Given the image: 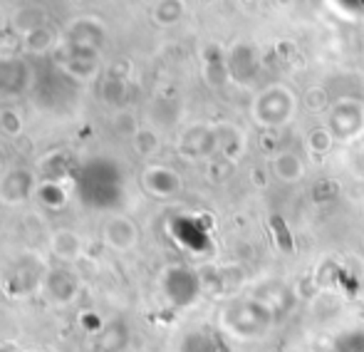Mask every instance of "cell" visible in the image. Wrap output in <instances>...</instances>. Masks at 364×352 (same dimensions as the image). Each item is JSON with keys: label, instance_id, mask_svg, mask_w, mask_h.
I'll use <instances>...</instances> for the list:
<instances>
[{"label": "cell", "instance_id": "obj_1", "mask_svg": "<svg viewBox=\"0 0 364 352\" xmlns=\"http://www.w3.org/2000/svg\"><path fill=\"white\" fill-rule=\"evenodd\" d=\"M48 293H50V298L58 300V303H68L77 293V280L68 270H55L48 278Z\"/></svg>", "mask_w": 364, "mask_h": 352}, {"label": "cell", "instance_id": "obj_2", "mask_svg": "<svg viewBox=\"0 0 364 352\" xmlns=\"http://www.w3.org/2000/svg\"><path fill=\"white\" fill-rule=\"evenodd\" d=\"M53 251H55V256H60L63 261H77L82 253V241L73 231H60L53 236Z\"/></svg>", "mask_w": 364, "mask_h": 352}]
</instances>
